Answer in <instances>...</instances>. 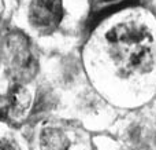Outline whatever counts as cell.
<instances>
[{
	"label": "cell",
	"instance_id": "obj_2",
	"mask_svg": "<svg viewBox=\"0 0 156 150\" xmlns=\"http://www.w3.org/2000/svg\"><path fill=\"white\" fill-rule=\"evenodd\" d=\"M5 51H7L10 69L16 83L29 81L36 76L38 70V61L32 48L29 37L22 32H11L5 37Z\"/></svg>",
	"mask_w": 156,
	"mask_h": 150
},
{
	"label": "cell",
	"instance_id": "obj_9",
	"mask_svg": "<svg viewBox=\"0 0 156 150\" xmlns=\"http://www.w3.org/2000/svg\"><path fill=\"white\" fill-rule=\"evenodd\" d=\"M103 2H105V3H114V2H119V0H103Z\"/></svg>",
	"mask_w": 156,
	"mask_h": 150
},
{
	"label": "cell",
	"instance_id": "obj_7",
	"mask_svg": "<svg viewBox=\"0 0 156 150\" xmlns=\"http://www.w3.org/2000/svg\"><path fill=\"white\" fill-rule=\"evenodd\" d=\"M0 150H18V149L14 145V142H11L10 139L0 138Z\"/></svg>",
	"mask_w": 156,
	"mask_h": 150
},
{
	"label": "cell",
	"instance_id": "obj_1",
	"mask_svg": "<svg viewBox=\"0 0 156 150\" xmlns=\"http://www.w3.org/2000/svg\"><path fill=\"white\" fill-rule=\"evenodd\" d=\"M108 54L123 76L148 73L154 68V36L147 25L130 21L105 33Z\"/></svg>",
	"mask_w": 156,
	"mask_h": 150
},
{
	"label": "cell",
	"instance_id": "obj_4",
	"mask_svg": "<svg viewBox=\"0 0 156 150\" xmlns=\"http://www.w3.org/2000/svg\"><path fill=\"white\" fill-rule=\"evenodd\" d=\"M32 105V96L22 83H15L8 92V114L14 118H22Z\"/></svg>",
	"mask_w": 156,
	"mask_h": 150
},
{
	"label": "cell",
	"instance_id": "obj_6",
	"mask_svg": "<svg viewBox=\"0 0 156 150\" xmlns=\"http://www.w3.org/2000/svg\"><path fill=\"white\" fill-rule=\"evenodd\" d=\"M70 141L63 131L54 127L44 128L40 134V150H67Z\"/></svg>",
	"mask_w": 156,
	"mask_h": 150
},
{
	"label": "cell",
	"instance_id": "obj_3",
	"mask_svg": "<svg viewBox=\"0 0 156 150\" xmlns=\"http://www.w3.org/2000/svg\"><path fill=\"white\" fill-rule=\"evenodd\" d=\"M65 15L63 0H32L29 22L37 32L49 35L59 28Z\"/></svg>",
	"mask_w": 156,
	"mask_h": 150
},
{
	"label": "cell",
	"instance_id": "obj_8",
	"mask_svg": "<svg viewBox=\"0 0 156 150\" xmlns=\"http://www.w3.org/2000/svg\"><path fill=\"white\" fill-rule=\"evenodd\" d=\"M5 117H7V113H5V112H3V110H0V121H2V120H4Z\"/></svg>",
	"mask_w": 156,
	"mask_h": 150
},
{
	"label": "cell",
	"instance_id": "obj_5",
	"mask_svg": "<svg viewBox=\"0 0 156 150\" xmlns=\"http://www.w3.org/2000/svg\"><path fill=\"white\" fill-rule=\"evenodd\" d=\"M136 6H138V0H119V2L111 3V4L105 6L104 8H101V10L92 14L88 21V29L93 30L94 28L99 26L104 19L110 18L111 15L118 14V13H121V11H125V10H127V8L136 7Z\"/></svg>",
	"mask_w": 156,
	"mask_h": 150
}]
</instances>
